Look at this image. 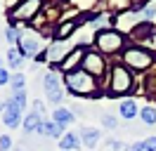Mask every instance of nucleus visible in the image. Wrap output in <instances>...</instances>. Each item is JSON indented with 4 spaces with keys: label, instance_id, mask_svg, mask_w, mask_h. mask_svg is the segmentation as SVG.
I'll list each match as a JSON object with an SVG mask.
<instances>
[{
    "label": "nucleus",
    "instance_id": "nucleus-1",
    "mask_svg": "<svg viewBox=\"0 0 156 151\" xmlns=\"http://www.w3.org/2000/svg\"><path fill=\"white\" fill-rule=\"evenodd\" d=\"M64 85H66L69 92L76 94V97H92V99H97V97L104 94V90L97 85V78L90 76V73H85L83 68L66 73L64 76Z\"/></svg>",
    "mask_w": 156,
    "mask_h": 151
},
{
    "label": "nucleus",
    "instance_id": "nucleus-2",
    "mask_svg": "<svg viewBox=\"0 0 156 151\" xmlns=\"http://www.w3.org/2000/svg\"><path fill=\"white\" fill-rule=\"evenodd\" d=\"M126 45H128V36L121 33L118 28H97L95 31V47L104 57H114L118 52H123Z\"/></svg>",
    "mask_w": 156,
    "mask_h": 151
},
{
    "label": "nucleus",
    "instance_id": "nucleus-3",
    "mask_svg": "<svg viewBox=\"0 0 156 151\" xmlns=\"http://www.w3.org/2000/svg\"><path fill=\"white\" fill-rule=\"evenodd\" d=\"M135 87V78H133V71L128 68L123 61L121 64H114L111 71H109V87L107 94L109 97H121V94H130Z\"/></svg>",
    "mask_w": 156,
    "mask_h": 151
},
{
    "label": "nucleus",
    "instance_id": "nucleus-4",
    "mask_svg": "<svg viewBox=\"0 0 156 151\" xmlns=\"http://www.w3.org/2000/svg\"><path fill=\"white\" fill-rule=\"evenodd\" d=\"M123 57V64L130 71H147V68H154L156 66V54L154 50H147L144 45H126V50L121 52Z\"/></svg>",
    "mask_w": 156,
    "mask_h": 151
},
{
    "label": "nucleus",
    "instance_id": "nucleus-5",
    "mask_svg": "<svg viewBox=\"0 0 156 151\" xmlns=\"http://www.w3.org/2000/svg\"><path fill=\"white\" fill-rule=\"evenodd\" d=\"M45 7V0H21L17 7L12 9L7 19H10V26L19 28V24H29V21H36L40 12Z\"/></svg>",
    "mask_w": 156,
    "mask_h": 151
},
{
    "label": "nucleus",
    "instance_id": "nucleus-6",
    "mask_svg": "<svg viewBox=\"0 0 156 151\" xmlns=\"http://www.w3.org/2000/svg\"><path fill=\"white\" fill-rule=\"evenodd\" d=\"M73 40H52L48 47H45V61L50 66H55V71H57L59 66L64 64V59L71 54V50H73Z\"/></svg>",
    "mask_w": 156,
    "mask_h": 151
},
{
    "label": "nucleus",
    "instance_id": "nucleus-7",
    "mask_svg": "<svg viewBox=\"0 0 156 151\" xmlns=\"http://www.w3.org/2000/svg\"><path fill=\"white\" fill-rule=\"evenodd\" d=\"M85 73L95 76V78H104V73H109L107 71V57L102 54V52H97V50H92V47H88V52H85V59H83V66H80Z\"/></svg>",
    "mask_w": 156,
    "mask_h": 151
},
{
    "label": "nucleus",
    "instance_id": "nucleus-8",
    "mask_svg": "<svg viewBox=\"0 0 156 151\" xmlns=\"http://www.w3.org/2000/svg\"><path fill=\"white\" fill-rule=\"evenodd\" d=\"M17 47L26 59H36L43 52V38L38 36V31H26V33H21V40Z\"/></svg>",
    "mask_w": 156,
    "mask_h": 151
},
{
    "label": "nucleus",
    "instance_id": "nucleus-9",
    "mask_svg": "<svg viewBox=\"0 0 156 151\" xmlns=\"http://www.w3.org/2000/svg\"><path fill=\"white\" fill-rule=\"evenodd\" d=\"M43 87H45V97H48V102L62 104V99H64V87H62V76H59L57 71L45 73V78H43Z\"/></svg>",
    "mask_w": 156,
    "mask_h": 151
},
{
    "label": "nucleus",
    "instance_id": "nucleus-10",
    "mask_svg": "<svg viewBox=\"0 0 156 151\" xmlns=\"http://www.w3.org/2000/svg\"><path fill=\"white\" fill-rule=\"evenodd\" d=\"M154 21H140L130 33H128V38L133 40V45H144V43H149L151 40V36H154Z\"/></svg>",
    "mask_w": 156,
    "mask_h": 151
},
{
    "label": "nucleus",
    "instance_id": "nucleus-11",
    "mask_svg": "<svg viewBox=\"0 0 156 151\" xmlns=\"http://www.w3.org/2000/svg\"><path fill=\"white\" fill-rule=\"evenodd\" d=\"M85 52H88V47H80V45H76L73 50H71V54L64 59V64L59 66L57 71H62V73L66 76V73H71V71H78L80 66H83V59H85Z\"/></svg>",
    "mask_w": 156,
    "mask_h": 151
},
{
    "label": "nucleus",
    "instance_id": "nucleus-12",
    "mask_svg": "<svg viewBox=\"0 0 156 151\" xmlns=\"http://www.w3.org/2000/svg\"><path fill=\"white\" fill-rule=\"evenodd\" d=\"M78 26H80L78 17H73V19H62L57 26H55V40H71V38L76 36Z\"/></svg>",
    "mask_w": 156,
    "mask_h": 151
},
{
    "label": "nucleus",
    "instance_id": "nucleus-13",
    "mask_svg": "<svg viewBox=\"0 0 156 151\" xmlns=\"http://www.w3.org/2000/svg\"><path fill=\"white\" fill-rule=\"evenodd\" d=\"M78 137L83 142V146H88V149H95L102 139V130L99 128H92V125H83L80 130H78Z\"/></svg>",
    "mask_w": 156,
    "mask_h": 151
},
{
    "label": "nucleus",
    "instance_id": "nucleus-14",
    "mask_svg": "<svg viewBox=\"0 0 156 151\" xmlns=\"http://www.w3.org/2000/svg\"><path fill=\"white\" fill-rule=\"evenodd\" d=\"M2 123H5V128H19V123H24V121H21V109H19V106H14L10 99L5 102Z\"/></svg>",
    "mask_w": 156,
    "mask_h": 151
},
{
    "label": "nucleus",
    "instance_id": "nucleus-15",
    "mask_svg": "<svg viewBox=\"0 0 156 151\" xmlns=\"http://www.w3.org/2000/svg\"><path fill=\"white\" fill-rule=\"evenodd\" d=\"M140 109H137V102L135 99H121L118 102V118H123V121H133Z\"/></svg>",
    "mask_w": 156,
    "mask_h": 151
},
{
    "label": "nucleus",
    "instance_id": "nucleus-16",
    "mask_svg": "<svg viewBox=\"0 0 156 151\" xmlns=\"http://www.w3.org/2000/svg\"><path fill=\"white\" fill-rule=\"evenodd\" d=\"M38 135H43V137H52V139H62V137H64V128H62L59 123H55V121H43Z\"/></svg>",
    "mask_w": 156,
    "mask_h": 151
},
{
    "label": "nucleus",
    "instance_id": "nucleus-17",
    "mask_svg": "<svg viewBox=\"0 0 156 151\" xmlns=\"http://www.w3.org/2000/svg\"><path fill=\"white\" fill-rule=\"evenodd\" d=\"M52 121L59 123L62 128H66V125H71V123L76 121V113L71 111V109H66V106H57L52 111Z\"/></svg>",
    "mask_w": 156,
    "mask_h": 151
},
{
    "label": "nucleus",
    "instance_id": "nucleus-18",
    "mask_svg": "<svg viewBox=\"0 0 156 151\" xmlns=\"http://www.w3.org/2000/svg\"><path fill=\"white\" fill-rule=\"evenodd\" d=\"M83 146V142L78 137V132H64V137L59 139V151H76Z\"/></svg>",
    "mask_w": 156,
    "mask_h": 151
},
{
    "label": "nucleus",
    "instance_id": "nucleus-19",
    "mask_svg": "<svg viewBox=\"0 0 156 151\" xmlns=\"http://www.w3.org/2000/svg\"><path fill=\"white\" fill-rule=\"evenodd\" d=\"M24 132L26 135H31V132H38L40 130V125H43V116L40 113H36V111H31V113H26V118H24Z\"/></svg>",
    "mask_w": 156,
    "mask_h": 151
},
{
    "label": "nucleus",
    "instance_id": "nucleus-20",
    "mask_svg": "<svg viewBox=\"0 0 156 151\" xmlns=\"http://www.w3.org/2000/svg\"><path fill=\"white\" fill-rule=\"evenodd\" d=\"M24 59H26V57L21 54V50H19V47H10V50H7V64H10V68L19 71L21 64H24Z\"/></svg>",
    "mask_w": 156,
    "mask_h": 151
},
{
    "label": "nucleus",
    "instance_id": "nucleus-21",
    "mask_svg": "<svg viewBox=\"0 0 156 151\" xmlns=\"http://www.w3.org/2000/svg\"><path fill=\"white\" fill-rule=\"evenodd\" d=\"M140 118L147 125H156V104H144L140 109Z\"/></svg>",
    "mask_w": 156,
    "mask_h": 151
},
{
    "label": "nucleus",
    "instance_id": "nucleus-22",
    "mask_svg": "<svg viewBox=\"0 0 156 151\" xmlns=\"http://www.w3.org/2000/svg\"><path fill=\"white\" fill-rule=\"evenodd\" d=\"M144 90L149 97H156V66L151 71H147V83H144Z\"/></svg>",
    "mask_w": 156,
    "mask_h": 151
},
{
    "label": "nucleus",
    "instance_id": "nucleus-23",
    "mask_svg": "<svg viewBox=\"0 0 156 151\" xmlns=\"http://www.w3.org/2000/svg\"><path fill=\"white\" fill-rule=\"evenodd\" d=\"M10 102L14 104V106H19L21 111H24V109H26V90H12Z\"/></svg>",
    "mask_w": 156,
    "mask_h": 151
},
{
    "label": "nucleus",
    "instance_id": "nucleus-24",
    "mask_svg": "<svg viewBox=\"0 0 156 151\" xmlns=\"http://www.w3.org/2000/svg\"><path fill=\"white\" fill-rule=\"evenodd\" d=\"M140 17H142V21H151V19L156 17V0L147 2L144 7L140 9Z\"/></svg>",
    "mask_w": 156,
    "mask_h": 151
},
{
    "label": "nucleus",
    "instance_id": "nucleus-25",
    "mask_svg": "<svg viewBox=\"0 0 156 151\" xmlns=\"http://www.w3.org/2000/svg\"><path fill=\"white\" fill-rule=\"evenodd\" d=\"M5 38H7V43H12V45L17 47V45H19V40H21V31H19V28H14V26H7V28H5Z\"/></svg>",
    "mask_w": 156,
    "mask_h": 151
},
{
    "label": "nucleus",
    "instance_id": "nucleus-26",
    "mask_svg": "<svg viewBox=\"0 0 156 151\" xmlns=\"http://www.w3.org/2000/svg\"><path fill=\"white\" fill-rule=\"evenodd\" d=\"M10 85H12V90H24V85H26V76H24V73H12Z\"/></svg>",
    "mask_w": 156,
    "mask_h": 151
},
{
    "label": "nucleus",
    "instance_id": "nucleus-27",
    "mask_svg": "<svg viewBox=\"0 0 156 151\" xmlns=\"http://www.w3.org/2000/svg\"><path fill=\"white\" fill-rule=\"evenodd\" d=\"M102 125H104L107 130H116V128H118V116L104 113V116H102Z\"/></svg>",
    "mask_w": 156,
    "mask_h": 151
},
{
    "label": "nucleus",
    "instance_id": "nucleus-28",
    "mask_svg": "<svg viewBox=\"0 0 156 151\" xmlns=\"http://www.w3.org/2000/svg\"><path fill=\"white\" fill-rule=\"evenodd\" d=\"M109 146H111V151H130V146L121 139H109Z\"/></svg>",
    "mask_w": 156,
    "mask_h": 151
},
{
    "label": "nucleus",
    "instance_id": "nucleus-29",
    "mask_svg": "<svg viewBox=\"0 0 156 151\" xmlns=\"http://www.w3.org/2000/svg\"><path fill=\"white\" fill-rule=\"evenodd\" d=\"M12 137L10 135H0V151H12Z\"/></svg>",
    "mask_w": 156,
    "mask_h": 151
},
{
    "label": "nucleus",
    "instance_id": "nucleus-30",
    "mask_svg": "<svg viewBox=\"0 0 156 151\" xmlns=\"http://www.w3.org/2000/svg\"><path fill=\"white\" fill-rule=\"evenodd\" d=\"M142 149H144V151H156V137H147V139H142Z\"/></svg>",
    "mask_w": 156,
    "mask_h": 151
},
{
    "label": "nucleus",
    "instance_id": "nucleus-31",
    "mask_svg": "<svg viewBox=\"0 0 156 151\" xmlns=\"http://www.w3.org/2000/svg\"><path fill=\"white\" fill-rule=\"evenodd\" d=\"M10 78H12V73L7 68H0V85H10Z\"/></svg>",
    "mask_w": 156,
    "mask_h": 151
},
{
    "label": "nucleus",
    "instance_id": "nucleus-32",
    "mask_svg": "<svg viewBox=\"0 0 156 151\" xmlns=\"http://www.w3.org/2000/svg\"><path fill=\"white\" fill-rule=\"evenodd\" d=\"M99 0H78V7L80 9H90V7H95Z\"/></svg>",
    "mask_w": 156,
    "mask_h": 151
},
{
    "label": "nucleus",
    "instance_id": "nucleus-33",
    "mask_svg": "<svg viewBox=\"0 0 156 151\" xmlns=\"http://www.w3.org/2000/svg\"><path fill=\"white\" fill-rule=\"evenodd\" d=\"M33 111L43 116V111H45V104H43V99H36V102H33Z\"/></svg>",
    "mask_w": 156,
    "mask_h": 151
},
{
    "label": "nucleus",
    "instance_id": "nucleus-34",
    "mask_svg": "<svg viewBox=\"0 0 156 151\" xmlns=\"http://www.w3.org/2000/svg\"><path fill=\"white\" fill-rule=\"evenodd\" d=\"M19 2H21V0H5V7H7V12H12V9L17 7Z\"/></svg>",
    "mask_w": 156,
    "mask_h": 151
},
{
    "label": "nucleus",
    "instance_id": "nucleus-35",
    "mask_svg": "<svg viewBox=\"0 0 156 151\" xmlns=\"http://www.w3.org/2000/svg\"><path fill=\"white\" fill-rule=\"evenodd\" d=\"M130 151H144V149H142V142H135V144L130 146Z\"/></svg>",
    "mask_w": 156,
    "mask_h": 151
},
{
    "label": "nucleus",
    "instance_id": "nucleus-36",
    "mask_svg": "<svg viewBox=\"0 0 156 151\" xmlns=\"http://www.w3.org/2000/svg\"><path fill=\"white\" fill-rule=\"evenodd\" d=\"M149 45H151V47L156 50V31H154V36H151V40H149Z\"/></svg>",
    "mask_w": 156,
    "mask_h": 151
},
{
    "label": "nucleus",
    "instance_id": "nucleus-37",
    "mask_svg": "<svg viewBox=\"0 0 156 151\" xmlns=\"http://www.w3.org/2000/svg\"><path fill=\"white\" fill-rule=\"evenodd\" d=\"M5 111V102H0V113Z\"/></svg>",
    "mask_w": 156,
    "mask_h": 151
},
{
    "label": "nucleus",
    "instance_id": "nucleus-38",
    "mask_svg": "<svg viewBox=\"0 0 156 151\" xmlns=\"http://www.w3.org/2000/svg\"><path fill=\"white\" fill-rule=\"evenodd\" d=\"M45 2H62V0H45Z\"/></svg>",
    "mask_w": 156,
    "mask_h": 151
},
{
    "label": "nucleus",
    "instance_id": "nucleus-39",
    "mask_svg": "<svg viewBox=\"0 0 156 151\" xmlns=\"http://www.w3.org/2000/svg\"><path fill=\"white\" fill-rule=\"evenodd\" d=\"M0 68H2V59H0Z\"/></svg>",
    "mask_w": 156,
    "mask_h": 151
},
{
    "label": "nucleus",
    "instance_id": "nucleus-40",
    "mask_svg": "<svg viewBox=\"0 0 156 151\" xmlns=\"http://www.w3.org/2000/svg\"><path fill=\"white\" fill-rule=\"evenodd\" d=\"M12 151H21V149H12Z\"/></svg>",
    "mask_w": 156,
    "mask_h": 151
}]
</instances>
